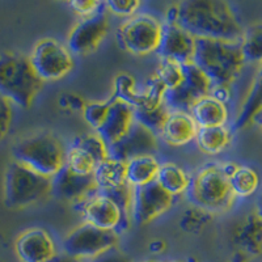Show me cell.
I'll list each match as a JSON object with an SVG mask.
<instances>
[{
	"mask_svg": "<svg viewBox=\"0 0 262 262\" xmlns=\"http://www.w3.org/2000/svg\"><path fill=\"white\" fill-rule=\"evenodd\" d=\"M167 21L177 24L194 38L240 42L244 28L232 6L223 0H185L167 11Z\"/></svg>",
	"mask_w": 262,
	"mask_h": 262,
	"instance_id": "6da1fadb",
	"label": "cell"
},
{
	"mask_svg": "<svg viewBox=\"0 0 262 262\" xmlns=\"http://www.w3.org/2000/svg\"><path fill=\"white\" fill-rule=\"evenodd\" d=\"M194 64L202 70L212 85L232 86L247 64L240 42L198 38Z\"/></svg>",
	"mask_w": 262,
	"mask_h": 262,
	"instance_id": "7a4b0ae2",
	"label": "cell"
},
{
	"mask_svg": "<svg viewBox=\"0 0 262 262\" xmlns=\"http://www.w3.org/2000/svg\"><path fill=\"white\" fill-rule=\"evenodd\" d=\"M43 81L33 69L28 55L4 53L0 55V95L13 106L28 109L41 92Z\"/></svg>",
	"mask_w": 262,
	"mask_h": 262,
	"instance_id": "3957f363",
	"label": "cell"
},
{
	"mask_svg": "<svg viewBox=\"0 0 262 262\" xmlns=\"http://www.w3.org/2000/svg\"><path fill=\"white\" fill-rule=\"evenodd\" d=\"M186 195L195 209L206 214L228 211L236 201L222 164H207L194 172Z\"/></svg>",
	"mask_w": 262,
	"mask_h": 262,
	"instance_id": "277c9868",
	"label": "cell"
},
{
	"mask_svg": "<svg viewBox=\"0 0 262 262\" xmlns=\"http://www.w3.org/2000/svg\"><path fill=\"white\" fill-rule=\"evenodd\" d=\"M12 154L15 161L51 179L66 165L67 147L54 134L38 133L17 142Z\"/></svg>",
	"mask_w": 262,
	"mask_h": 262,
	"instance_id": "5b68a950",
	"label": "cell"
},
{
	"mask_svg": "<svg viewBox=\"0 0 262 262\" xmlns=\"http://www.w3.org/2000/svg\"><path fill=\"white\" fill-rule=\"evenodd\" d=\"M50 195V177L42 176L17 161L9 164L4 179V198L9 207L25 209Z\"/></svg>",
	"mask_w": 262,
	"mask_h": 262,
	"instance_id": "8992f818",
	"label": "cell"
},
{
	"mask_svg": "<svg viewBox=\"0 0 262 262\" xmlns=\"http://www.w3.org/2000/svg\"><path fill=\"white\" fill-rule=\"evenodd\" d=\"M163 36V23L151 15L128 17L117 32L119 46L134 55L156 53Z\"/></svg>",
	"mask_w": 262,
	"mask_h": 262,
	"instance_id": "52a82bcc",
	"label": "cell"
},
{
	"mask_svg": "<svg viewBox=\"0 0 262 262\" xmlns=\"http://www.w3.org/2000/svg\"><path fill=\"white\" fill-rule=\"evenodd\" d=\"M118 233L104 231L88 223L74 228L63 240V253L80 261H91L107 250L117 248Z\"/></svg>",
	"mask_w": 262,
	"mask_h": 262,
	"instance_id": "ba28073f",
	"label": "cell"
},
{
	"mask_svg": "<svg viewBox=\"0 0 262 262\" xmlns=\"http://www.w3.org/2000/svg\"><path fill=\"white\" fill-rule=\"evenodd\" d=\"M29 59L43 83L64 78L75 66L74 54L67 46L54 38L39 39L33 48Z\"/></svg>",
	"mask_w": 262,
	"mask_h": 262,
	"instance_id": "9c48e42d",
	"label": "cell"
},
{
	"mask_svg": "<svg viewBox=\"0 0 262 262\" xmlns=\"http://www.w3.org/2000/svg\"><path fill=\"white\" fill-rule=\"evenodd\" d=\"M174 196L164 190L156 181L134 188L131 219L139 226H144L168 211L173 206Z\"/></svg>",
	"mask_w": 262,
	"mask_h": 262,
	"instance_id": "30bf717a",
	"label": "cell"
},
{
	"mask_svg": "<svg viewBox=\"0 0 262 262\" xmlns=\"http://www.w3.org/2000/svg\"><path fill=\"white\" fill-rule=\"evenodd\" d=\"M97 193L98 188L93 174H79L64 165L51 177V195L63 202L80 205Z\"/></svg>",
	"mask_w": 262,
	"mask_h": 262,
	"instance_id": "8fae6325",
	"label": "cell"
},
{
	"mask_svg": "<svg viewBox=\"0 0 262 262\" xmlns=\"http://www.w3.org/2000/svg\"><path fill=\"white\" fill-rule=\"evenodd\" d=\"M109 32V18L105 11H100L91 17H85L72 28L69 36V45L72 54L85 55L95 51Z\"/></svg>",
	"mask_w": 262,
	"mask_h": 262,
	"instance_id": "7c38bea8",
	"label": "cell"
},
{
	"mask_svg": "<svg viewBox=\"0 0 262 262\" xmlns=\"http://www.w3.org/2000/svg\"><path fill=\"white\" fill-rule=\"evenodd\" d=\"M158 148V135L135 122L125 137L109 146V152L112 158L127 163L142 156H155Z\"/></svg>",
	"mask_w": 262,
	"mask_h": 262,
	"instance_id": "4fadbf2b",
	"label": "cell"
},
{
	"mask_svg": "<svg viewBox=\"0 0 262 262\" xmlns=\"http://www.w3.org/2000/svg\"><path fill=\"white\" fill-rule=\"evenodd\" d=\"M196 38L177 24H163V36L156 53L161 59L186 66L194 62Z\"/></svg>",
	"mask_w": 262,
	"mask_h": 262,
	"instance_id": "5bb4252c",
	"label": "cell"
},
{
	"mask_svg": "<svg viewBox=\"0 0 262 262\" xmlns=\"http://www.w3.org/2000/svg\"><path fill=\"white\" fill-rule=\"evenodd\" d=\"M79 206L84 217V223L104 231H114L117 233L125 231L122 212L102 194H95Z\"/></svg>",
	"mask_w": 262,
	"mask_h": 262,
	"instance_id": "9a60e30c",
	"label": "cell"
},
{
	"mask_svg": "<svg viewBox=\"0 0 262 262\" xmlns=\"http://www.w3.org/2000/svg\"><path fill=\"white\" fill-rule=\"evenodd\" d=\"M16 253L21 262H51L58 256L57 245L43 228L24 231L16 240Z\"/></svg>",
	"mask_w": 262,
	"mask_h": 262,
	"instance_id": "2e32d148",
	"label": "cell"
},
{
	"mask_svg": "<svg viewBox=\"0 0 262 262\" xmlns=\"http://www.w3.org/2000/svg\"><path fill=\"white\" fill-rule=\"evenodd\" d=\"M235 256L243 262L262 254V219L257 211L245 215L233 231Z\"/></svg>",
	"mask_w": 262,
	"mask_h": 262,
	"instance_id": "e0dca14e",
	"label": "cell"
},
{
	"mask_svg": "<svg viewBox=\"0 0 262 262\" xmlns=\"http://www.w3.org/2000/svg\"><path fill=\"white\" fill-rule=\"evenodd\" d=\"M134 123V107L127 102L112 97L104 123L96 133L106 142L107 146H112L125 137Z\"/></svg>",
	"mask_w": 262,
	"mask_h": 262,
	"instance_id": "ac0fdd59",
	"label": "cell"
},
{
	"mask_svg": "<svg viewBox=\"0 0 262 262\" xmlns=\"http://www.w3.org/2000/svg\"><path fill=\"white\" fill-rule=\"evenodd\" d=\"M198 126L190 114L170 112L160 137L169 146L181 147L195 139Z\"/></svg>",
	"mask_w": 262,
	"mask_h": 262,
	"instance_id": "d6986e66",
	"label": "cell"
},
{
	"mask_svg": "<svg viewBox=\"0 0 262 262\" xmlns=\"http://www.w3.org/2000/svg\"><path fill=\"white\" fill-rule=\"evenodd\" d=\"M190 116L198 127H217L227 125L229 112L226 104L206 96L194 105Z\"/></svg>",
	"mask_w": 262,
	"mask_h": 262,
	"instance_id": "ffe728a7",
	"label": "cell"
},
{
	"mask_svg": "<svg viewBox=\"0 0 262 262\" xmlns=\"http://www.w3.org/2000/svg\"><path fill=\"white\" fill-rule=\"evenodd\" d=\"M160 163L155 156H142L126 163V182L133 188H140L156 181Z\"/></svg>",
	"mask_w": 262,
	"mask_h": 262,
	"instance_id": "44dd1931",
	"label": "cell"
},
{
	"mask_svg": "<svg viewBox=\"0 0 262 262\" xmlns=\"http://www.w3.org/2000/svg\"><path fill=\"white\" fill-rule=\"evenodd\" d=\"M194 140L201 151L209 154V155H215V154L224 151L231 144L232 133L227 126L198 127Z\"/></svg>",
	"mask_w": 262,
	"mask_h": 262,
	"instance_id": "7402d4cb",
	"label": "cell"
},
{
	"mask_svg": "<svg viewBox=\"0 0 262 262\" xmlns=\"http://www.w3.org/2000/svg\"><path fill=\"white\" fill-rule=\"evenodd\" d=\"M93 177L98 191L119 186L126 182V163L111 156L96 167Z\"/></svg>",
	"mask_w": 262,
	"mask_h": 262,
	"instance_id": "603a6c76",
	"label": "cell"
},
{
	"mask_svg": "<svg viewBox=\"0 0 262 262\" xmlns=\"http://www.w3.org/2000/svg\"><path fill=\"white\" fill-rule=\"evenodd\" d=\"M156 182L172 196L186 193L190 182V176L181 167L172 163L160 164Z\"/></svg>",
	"mask_w": 262,
	"mask_h": 262,
	"instance_id": "cb8c5ba5",
	"label": "cell"
},
{
	"mask_svg": "<svg viewBox=\"0 0 262 262\" xmlns=\"http://www.w3.org/2000/svg\"><path fill=\"white\" fill-rule=\"evenodd\" d=\"M262 107V66L254 79L253 84L250 86L249 92L245 97L242 105V109L238 112V116L235 121L236 128H243L252 123L254 116L261 111Z\"/></svg>",
	"mask_w": 262,
	"mask_h": 262,
	"instance_id": "d4e9b609",
	"label": "cell"
},
{
	"mask_svg": "<svg viewBox=\"0 0 262 262\" xmlns=\"http://www.w3.org/2000/svg\"><path fill=\"white\" fill-rule=\"evenodd\" d=\"M229 186L236 198H247L254 194L259 186V174L248 165H237L228 177Z\"/></svg>",
	"mask_w": 262,
	"mask_h": 262,
	"instance_id": "484cf974",
	"label": "cell"
},
{
	"mask_svg": "<svg viewBox=\"0 0 262 262\" xmlns=\"http://www.w3.org/2000/svg\"><path fill=\"white\" fill-rule=\"evenodd\" d=\"M240 46L245 63L262 66V24H254L244 29Z\"/></svg>",
	"mask_w": 262,
	"mask_h": 262,
	"instance_id": "4316f807",
	"label": "cell"
},
{
	"mask_svg": "<svg viewBox=\"0 0 262 262\" xmlns=\"http://www.w3.org/2000/svg\"><path fill=\"white\" fill-rule=\"evenodd\" d=\"M170 112L165 104L158 105V106L148 107V109H134L135 122L144 126L152 131L154 134L160 137L164 125L167 122Z\"/></svg>",
	"mask_w": 262,
	"mask_h": 262,
	"instance_id": "83f0119b",
	"label": "cell"
},
{
	"mask_svg": "<svg viewBox=\"0 0 262 262\" xmlns=\"http://www.w3.org/2000/svg\"><path fill=\"white\" fill-rule=\"evenodd\" d=\"M100 194L105 195L106 198L112 201L114 205L119 209V211L122 212L123 216V226L125 229L130 226L133 222L131 219V209H133V196H134V188L128 185L127 182L125 184L116 186V188L107 189V190L98 191Z\"/></svg>",
	"mask_w": 262,
	"mask_h": 262,
	"instance_id": "f1b7e54d",
	"label": "cell"
},
{
	"mask_svg": "<svg viewBox=\"0 0 262 262\" xmlns=\"http://www.w3.org/2000/svg\"><path fill=\"white\" fill-rule=\"evenodd\" d=\"M72 144L78 146L79 148H81L84 152H86V154L96 161L97 165L100 163H102L104 160H106L107 158H111L109 146H107L106 142H105L96 131L80 135V137H78L74 140V143Z\"/></svg>",
	"mask_w": 262,
	"mask_h": 262,
	"instance_id": "f546056e",
	"label": "cell"
},
{
	"mask_svg": "<svg viewBox=\"0 0 262 262\" xmlns=\"http://www.w3.org/2000/svg\"><path fill=\"white\" fill-rule=\"evenodd\" d=\"M165 92H167L165 85L161 83L160 79L156 75H154L151 79H148L143 90L139 91L134 109H148V107L164 104Z\"/></svg>",
	"mask_w": 262,
	"mask_h": 262,
	"instance_id": "4dcf8cb0",
	"label": "cell"
},
{
	"mask_svg": "<svg viewBox=\"0 0 262 262\" xmlns=\"http://www.w3.org/2000/svg\"><path fill=\"white\" fill-rule=\"evenodd\" d=\"M66 167L79 174H93L97 164L91 158L86 152L79 148L78 146L71 144L67 147V154H66Z\"/></svg>",
	"mask_w": 262,
	"mask_h": 262,
	"instance_id": "1f68e13d",
	"label": "cell"
},
{
	"mask_svg": "<svg viewBox=\"0 0 262 262\" xmlns=\"http://www.w3.org/2000/svg\"><path fill=\"white\" fill-rule=\"evenodd\" d=\"M139 91L137 88V81L134 76H131L127 72H121L114 79V98H118L121 101L127 102L134 107L138 100Z\"/></svg>",
	"mask_w": 262,
	"mask_h": 262,
	"instance_id": "d6a6232c",
	"label": "cell"
},
{
	"mask_svg": "<svg viewBox=\"0 0 262 262\" xmlns=\"http://www.w3.org/2000/svg\"><path fill=\"white\" fill-rule=\"evenodd\" d=\"M155 75L160 79V81L165 85L167 90H173L184 80V67L181 64L170 62V60L161 59Z\"/></svg>",
	"mask_w": 262,
	"mask_h": 262,
	"instance_id": "836d02e7",
	"label": "cell"
},
{
	"mask_svg": "<svg viewBox=\"0 0 262 262\" xmlns=\"http://www.w3.org/2000/svg\"><path fill=\"white\" fill-rule=\"evenodd\" d=\"M109 102L111 100L106 101H95V102H86L85 106L83 109V117L86 121L88 125L92 126L95 131L101 127L104 123L105 117L107 114V109H109Z\"/></svg>",
	"mask_w": 262,
	"mask_h": 262,
	"instance_id": "e575fe53",
	"label": "cell"
},
{
	"mask_svg": "<svg viewBox=\"0 0 262 262\" xmlns=\"http://www.w3.org/2000/svg\"><path fill=\"white\" fill-rule=\"evenodd\" d=\"M140 6L142 3L138 0H109L105 3V7L109 12L117 16H126V17H133Z\"/></svg>",
	"mask_w": 262,
	"mask_h": 262,
	"instance_id": "d590c367",
	"label": "cell"
},
{
	"mask_svg": "<svg viewBox=\"0 0 262 262\" xmlns=\"http://www.w3.org/2000/svg\"><path fill=\"white\" fill-rule=\"evenodd\" d=\"M70 7L74 9V12L79 15L80 17H91V16L96 15L97 12L104 8L105 3L101 2H96V0H75L70 3Z\"/></svg>",
	"mask_w": 262,
	"mask_h": 262,
	"instance_id": "8d00e7d4",
	"label": "cell"
},
{
	"mask_svg": "<svg viewBox=\"0 0 262 262\" xmlns=\"http://www.w3.org/2000/svg\"><path fill=\"white\" fill-rule=\"evenodd\" d=\"M13 121V105L0 95V140L8 134Z\"/></svg>",
	"mask_w": 262,
	"mask_h": 262,
	"instance_id": "74e56055",
	"label": "cell"
},
{
	"mask_svg": "<svg viewBox=\"0 0 262 262\" xmlns=\"http://www.w3.org/2000/svg\"><path fill=\"white\" fill-rule=\"evenodd\" d=\"M86 262H131V259L130 257L126 256L123 252L118 250L117 248H113V249L107 250L105 253L100 254V256L96 257V258Z\"/></svg>",
	"mask_w": 262,
	"mask_h": 262,
	"instance_id": "f35d334b",
	"label": "cell"
},
{
	"mask_svg": "<svg viewBox=\"0 0 262 262\" xmlns=\"http://www.w3.org/2000/svg\"><path fill=\"white\" fill-rule=\"evenodd\" d=\"M60 102L63 104L62 106L69 107V109H71V111H81V112H83L84 106H85L86 104V102H84L83 100H81V97L74 95V93H66V95L62 97V100H60Z\"/></svg>",
	"mask_w": 262,
	"mask_h": 262,
	"instance_id": "ab89813d",
	"label": "cell"
},
{
	"mask_svg": "<svg viewBox=\"0 0 262 262\" xmlns=\"http://www.w3.org/2000/svg\"><path fill=\"white\" fill-rule=\"evenodd\" d=\"M164 248H165V244H164L161 240H154V242L149 244V250L154 252V253H160Z\"/></svg>",
	"mask_w": 262,
	"mask_h": 262,
	"instance_id": "60d3db41",
	"label": "cell"
},
{
	"mask_svg": "<svg viewBox=\"0 0 262 262\" xmlns=\"http://www.w3.org/2000/svg\"><path fill=\"white\" fill-rule=\"evenodd\" d=\"M51 262H84V261H80V259H76V258H72V257L67 256V254L64 253H58V256L55 257V258L53 259Z\"/></svg>",
	"mask_w": 262,
	"mask_h": 262,
	"instance_id": "b9f144b4",
	"label": "cell"
},
{
	"mask_svg": "<svg viewBox=\"0 0 262 262\" xmlns=\"http://www.w3.org/2000/svg\"><path fill=\"white\" fill-rule=\"evenodd\" d=\"M256 211H257V214H258L259 216H261V219H262V194H261V196H259V198H258V202H257Z\"/></svg>",
	"mask_w": 262,
	"mask_h": 262,
	"instance_id": "7bdbcfd3",
	"label": "cell"
},
{
	"mask_svg": "<svg viewBox=\"0 0 262 262\" xmlns=\"http://www.w3.org/2000/svg\"><path fill=\"white\" fill-rule=\"evenodd\" d=\"M147 262H161V261H154V259H152V261H147Z\"/></svg>",
	"mask_w": 262,
	"mask_h": 262,
	"instance_id": "ee69618b",
	"label": "cell"
},
{
	"mask_svg": "<svg viewBox=\"0 0 262 262\" xmlns=\"http://www.w3.org/2000/svg\"><path fill=\"white\" fill-rule=\"evenodd\" d=\"M259 127H261V130H262V126H259Z\"/></svg>",
	"mask_w": 262,
	"mask_h": 262,
	"instance_id": "f6af8a7d",
	"label": "cell"
},
{
	"mask_svg": "<svg viewBox=\"0 0 262 262\" xmlns=\"http://www.w3.org/2000/svg\"><path fill=\"white\" fill-rule=\"evenodd\" d=\"M0 262H3V261H0Z\"/></svg>",
	"mask_w": 262,
	"mask_h": 262,
	"instance_id": "bcb514c9",
	"label": "cell"
}]
</instances>
